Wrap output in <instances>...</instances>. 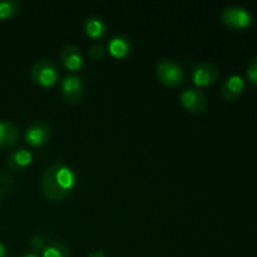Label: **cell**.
Returning <instances> with one entry per match:
<instances>
[{"mask_svg":"<svg viewBox=\"0 0 257 257\" xmlns=\"http://www.w3.org/2000/svg\"><path fill=\"white\" fill-rule=\"evenodd\" d=\"M78 177L73 168L62 161L50 165L42 177V191L50 201H63L77 186Z\"/></svg>","mask_w":257,"mask_h":257,"instance_id":"6da1fadb","label":"cell"},{"mask_svg":"<svg viewBox=\"0 0 257 257\" xmlns=\"http://www.w3.org/2000/svg\"><path fill=\"white\" fill-rule=\"evenodd\" d=\"M156 74L158 80L167 87H177L186 78L185 69L170 58H161L156 63Z\"/></svg>","mask_w":257,"mask_h":257,"instance_id":"7a4b0ae2","label":"cell"},{"mask_svg":"<svg viewBox=\"0 0 257 257\" xmlns=\"http://www.w3.org/2000/svg\"><path fill=\"white\" fill-rule=\"evenodd\" d=\"M221 20L230 29L241 32L250 28L253 23V15L246 8L240 5H230L221 12Z\"/></svg>","mask_w":257,"mask_h":257,"instance_id":"3957f363","label":"cell"},{"mask_svg":"<svg viewBox=\"0 0 257 257\" xmlns=\"http://www.w3.org/2000/svg\"><path fill=\"white\" fill-rule=\"evenodd\" d=\"M30 77L35 84L42 85V87H52L57 83L59 72H58L57 64L52 59L42 58L37 60L32 67Z\"/></svg>","mask_w":257,"mask_h":257,"instance_id":"277c9868","label":"cell"},{"mask_svg":"<svg viewBox=\"0 0 257 257\" xmlns=\"http://www.w3.org/2000/svg\"><path fill=\"white\" fill-rule=\"evenodd\" d=\"M191 74H192V80L196 85L207 87L218 79L220 69L213 63L207 62V60H201L193 65Z\"/></svg>","mask_w":257,"mask_h":257,"instance_id":"5b68a950","label":"cell"},{"mask_svg":"<svg viewBox=\"0 0 257 257\" xmlns=\"http://www.w3.org/2000/svg\"><path fill=\"white\" fill-rule=\"evenodd\" d=\"M181 104L192 113H203L207 109L208 99L198 88H186L181 92Z\"/></svg>","mask_w":257,"mask_h":257,"instance_id":"8992f818","label":"cell"},{"mask_svg":"<svg viewBox=\"0 0 257 257\" xmlns=\"http://www.w3.org/2000/svg\"><path fill=\"white\" fill-rule=\"evenodd\" d=\"M60 92H62V97L68 103H72V104L79 103L84 95V83L82 78L74 74L65 75L60 84Z\"/></svg>","mask_w":257,"mask_h":257,"instance_id":"52a82bcc","label":"cell"},{"mask_svg":"<svg viewBox=\"0 0 257 257\" xmlns=\"http://www.w3.org/2000/svg\"><path fill=\"white\" fill-rule=\"evenodd\" d=\"M50 136H52V127L49 123L42 119L34 120L25 130V140L34 147L47 143L50 140Z\"/></svg>","mask_w":257,"mask_h":257,"instance_id":"ba28073f","label":"cell"},{"mask_svg":"<svg viewBox=\"0 0 257 257\" xmlns=\"http://www.w3.org/2000/svg\"><path fill=\"white\" fill-rule=\"evenodd\" d=\"M221 95L228 102H236L245 92V80L237 74H231L221 83Z\"/></svg>","mask_w":257,"mask_h":257,"instance_id":"9c48e42d","label":"cell"},{"mask_svg":"<svg viewBox=\"0 0 257 257\" xmlns=\"http://www.w3.org/2000/svg\"><path fill=\"white\" fill-rule=\"evenodd\" d=\"M133 49V43L128 35L118 33L114 34L108 42L107 50L118 59H123V58L128 57Z\"/></svg>","mask_w":257,"mask_h":257,"instance_id":"30bf717a","label":"cell"},{"mask_svg":"<svg viewBox=\"0 0 257 257\" xmlns=\"http://www.w3.org/2000/svg\"><path fill=\"white\" fill-rule=\"evenodd\" d=\"M83 29L85 34L92 39H100L107 33L108 25L100 15L89 14L83 20Z\"/></svg>","mask_w":257,"mask_h":257,"instance_id":"8fae6325","label":"cell"},{"mask_svg":"<svg viewBox=\"0 0 257 257\" xmlns=\"http://www.w3.org/2000/svg\"><path fill=\"white\" fill-rule=\"evenodd\" d=\"M60 60L69 70H79L83 67V54L80 48L74 44H67L60 50Z\"/></svg>","mask_w":257,"mask_h":257,"instance_id":"7c38bea8","label":"cell"},{"mask_svg":"<svg viewBox=\"0 0 257 257\" xmlns=\"http://www.w3.org/2000/svg\"><path fill=\"white\" fill-rule=\"evenodd\" d=\"M18 138H19L18 125L12 120H0V147H12L17 143Z\"/></svg>","mask_w":257,"mask_h":257,"instance_id":"4fadbf2b","label":"cell"},{"mask_svg":"<svg viewBox=\"0 0 257 257\" xmlns=\"http://www.w3.org/2000/svg\"><path fill=\"white\" fill-rule=\"evenodd\" d=\"M32 161L33 155L30 151H28L27 148H17V150L12 151L9 153L7 163L13 171H20L24 170L27 166H29Z\"/></svg>","mask_w":257,"mask_h":257,"instance_id":"5bb4252c","label":"cell"},{"mask_svg":"<svg viewBox=\"0 0 257 257\" xmlns=\"http://www.w3.org/2000/svg\"><path fill=\"white\" fill-rule=\"evenodd\" d=\"M22 9V3L18 0H0V19L15 17Z\"/></svg>","mask_w":257,"mask_h":257,"instance_id":"9a60e30c","label":"cell"},{"mask_svg":"<svg viewBox=\"0 0 257 257\" xmlns=\"http://www.w3.org/2000/svg\"><path fill=\"white\" fill-rule=\"evenodd\" d=\"M43 257H70V251L64 243H48L43 250Z\"/></svg>","mask_w":257,"mask_h":257,"instance_id":"2e32d148","label":"cell"},{"mask_svg":"<svg viewBox=\"0 0 257 257\" xmlns=\"http://www.w3.org/2000/svg\"><path fill=\"white\" fill-rule=\"evenodd\" d=\"M88 54L92 59L94 60H102L103 58L107 55V48L102 44V43H93L89 48H88Z\"/></svg>","mask_w":257,"mask_h":257,"instance_id":"e0dca14e","label":"cell"},{"mask_svg":"<svg viewBox=\"0 0 257 257\" xmlns=\"http://www.w3.org/2000/svg\"><path fill=\"white\" fill-rule=\"evenodd\" d=\"M246 75H247L248 82L257 87V55L253 57L250 60V63H248L247 69H246Z\"/></svg>","mask_w":257,"mask_h":257,"instance_id":"ac0fdd59","label":"cell"},{"mask_svg":"<svg viewBox=\"0 0 257 257\" xmlns=\"http://www.w3.org/2000/svg\"><path fill=\"white\" fill-rule=\"evenodd\" d=\"M45 238L42 235H34L30 238V247L33 248V252H38V251H43L45 247Z\"/></svg>","mask_w":257,"mask_h":257,"instance_id":"d6986e66","label":"cell"},{"mask_svg":"<svg viewBox=\"0 0 257 257\" xmlns=\"http://www.w3.org/2000/svg\"><path fill=\"white\" fill-rule=\"evenodd\" d=\"M0 257H8V248L2 241H0Z\"/></svg>","mask_w":257,"mask_h":257,"instance_id":"ffe728a7","label":"cell"},{"mask_svg":"<svg viewBox=\"0 0 257 257\" xmlns=\"http://www.w3.org/2000/svg\"><path fill=\"white\" fill-rule=\"evenodd\" d=\"M88 257H105L104 251L99 250V251H94V252H90Z\"/></svg>","mask_w":257,"mask_h":257,"instance_id":"44dd1931","label":"cell"},{"mask_svg":"<svg viewBox=\"0 0 257 257\" xmlns=\"http://www.w3.org/2000/svg\"><path fill=\"white\" fill-rule=\"evenodd\" d=\"M18 257H39L35 252H27V253H23V255L18 256Z\"/></svg>","mask_w":257,"mask_h":257,"instance_id":"7402d4cb","label":"cell"},{"mask_svg":"<svg viewBox=\"0 0 257 257\" xmlns=\"http://www.w3.org/2000/svg\"><path fill=\"white\" fill-rule=\"evenodd\" d=\"M0 200H2V190H0Z\"/></svg>","mask_w":257,"mask_h":257,"instance_id":"603a6c76","label":"cell"}]
</instances>
